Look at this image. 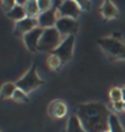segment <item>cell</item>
Returning a JSON list of instances; mask_svg holds the SVG:
<instances>
[{"label": "cell", "mask_w": 125, "mask_h": 132, "mask_svg": "<svg viewBox=\"0 0 125 132\" xmlns=\"http://www.w3.org/2000/svg\"><path fill=\"white\" fill-rule=\"evenodd\" d=\"M76 114L87 132L109 131V118L111 111L102 102L92 101L79 105Z\"/></svg>", "instance_id": "cell-1"}, {"label": "cell", "mask_w": 125, "mask_h": 132, "mask_svg": "<svg viewBox=\"0 0 125 132\" xmlns=\"http://www.w3.org/2000/svg\"><path fill=\"white\" fill-rule=\"evenodd\" d=\"M7 16L13 21L18 22L20 20H22L24 18H26V12H25V9H24L23 6H20V5H15L14 8L7 12Z\"/></svg>", "instance_id": "cell-14"}, {"label": "cell", "mask_w": 125, "mask_h": 132, "mask_svg": "<svg viewBox=\"0 0 125 132\" xmlns=\"http://www.w3.org/2000/svg\"><path fill=\"white\" fill-rule=\"evenodd\" d=\"M46 63H47L48 68L52 69V71H56V69L60 68V66L62 65L61 60L56 54H54V53H51V54L48 55Z\"/></svg>", "instance_id": "cell-18"}, {"label": "cell", "mask_w": 125, "mask_h": 132, "mask_svg": "<svg viewBox=\"0 0 125 132\" xmlns=\"http://www.w3.org/2000/svg\"><path fill=\"white\" fill-rule=\"evenodd\" d=\"M43 84H44V81L39 77L35 64H33L31 67L29 68V71L15 81L16 87L20 88L21 90H23V92L26 94H30L33 90L37 89Z\"/></svg>", "instance_id": "cell-4"}, {"label": "cell", "mask_w": 125, "mask_h": 132, "mask_svg": "<svg viewBox=\"0 0 125 132\" xmlns=\"http://www.w3.org/2000/svg\"><path fill=\"white\" fill-rule=\"evenodd\" d=\"M109 131L110 132H125L123 125L121 123L119 117L115 113L110 114L109 118Z\"/></svg>", "instance_id": "cell-17"}, {"label": "cell", "mask_w": 125, "mask_h": 132, "mask_svg": "<svg viewBox=\"0 0 125 132\" xmlns=\"http://www.w3.org/2000/svg\"><path fill=\"white\" fill-rule=\"evenodd\" d=\"M112 108H113L115 112H122V111H124V100L112 102Z\"/></svg>", "instance_id": "cell-24"}, {"label": "cell", "mask_w": 125, "mask_h": 132, "mask_svg": "<svg viewBox=\"0 0 125 132\" xmlns=\"http://www.w3.org/2000/svg\"><path fill=\"white\" fill-rule=\"evenodd\" d=\"M23 7L25 9L26 16L29 18H37L41 13L39 5H37V0H29Z\"/></svg>", "instance_id": "cell-15"}, {"label": "cell", "mask_w": 125, "mask_h": 132, "mask_svg": "<svg viewBox=\"0 0 125 132\" xmlns=\"http://www.w3.org/2000/svg\"><path fill=\"white\" fill-rule=\"evenodd\" d=\"M16 85L15 82H5L1 88H0V97L3 98V99H9V98H12L13 96L14 92L16 90Z\"/></svg>", "instance_id": "cell-16"}, {"label": "cell", "mask_w": 125, "mask_h": 132, "mask_svg": "<svg viewBox=\"0 0 125 132\" xmlns=\"http://www.w3.org/2000/svg\"><path fill=\"white\" fill-rule=\"evenodd\" d=\"M0 132H1V131H0Z\"/></svg>", "instance_id": "cell-29"}, {"label": "cell", "mask_w": 125, "mask_h": 132, "mask_svg": "<svg viewBox=\"0 0 125 132\" xmlns=\"http://www.w3.org/2000/svg\"><path fill=\"white\" fill-rule=\"evenodd\" d=\"M67 106L61 100H54L48 105V114L53 118L60 119L67 114Z\"/></svg>", "instance_id": "cell-12"}, {"label": "cell", "mask_w": 125, "mask_h": 132, "mask_svg": "<svg viewBox=\"0 0 125 132\" xmlns=\"http://www.w3.org/2000/svg\"><path fill=\"white\" fill-rule=\"evenodd\" d=\"M74 48H75V35H68L62 39L61 43L53 53L56 54L61 60L62 64L72 61L74 57Z\"/></svg>", "instance_id": "cell-5"}, {"label": "cell", "mask_w": 125, "mask_h": 132, "mask_svg": "<svg viewBox=\"0 0 125 132\" xmlns=\"http://www.w3.org/2000/svg\"><path fill=\"white\" fill-rule=\"evenodd\" d=\"M81 9L74 0H62L61 5L57 8V16L58 19L66 16V18L76 19L80 15Z\"/></svg>", "instance_id": "cell-7"}, {"label": "cell", "mask_w": 125, "mask_h": 132, "mask_svg": "<svg viewBox=\"0 0 125 132\" xmlns=\"http://www.w3.org/2000/svg\"><path fill=\"white\" fill-rule=\"evenodd\" d=\"M55 28L60 33V35L62 38H66L68 35L76 34L79 29V23L76 19L62 16V18H59L57 20Z\"/></svg>", "instance_id": "cell-6"}, {"label": "cell", "mask_w": 125, "mask_h": 132, "mask_svg": "<svg viewBox=\"0 0 125 132\" xmlns=\"http://www.w3.org/2000/svg\"><path fill=\"white\" fill-rule=\"evenodd\" d=\"M78 5V7L81 9V11H89L91 8V1L90 0H74Z\"/></svg>", "instance_id": "cell-22"}, {"label": "cell", "mask_w": 125, "mask_h": 132, "mask_svg": "<svg viewBox=\"0 0 125 132\" xmlns=\"http://www.w3.org/2000/svg\"><path fill=\"white\" fill-rule=\"evenodd\" d=\"M16 1V5H20V6H24L25 3L29 1V0H15Z\"/></svg>", "instance_id": "cell-25"}, {"label": "cell", "mask_w": 125, "mask_h": 132, "mask_svg": "<svg viewBox=\"0 0 125 132\" xmlns=\"http://www.w3.org/2000/svg\"><path fill=\"white\" fill-rule=\"evenodd\" d=\"M12 99H13L14 101H18V102H28L29 101L28 94L24 93L23 90H21L20 88H16L13 96H12Z\"/></svg>", "instance_id": "cell-20"}, {"label": "cell", "mask_w": 125, "mask_h": 132, "mask_svg": "<svg viewBox=\"0 0 125 132\" xmlns=\"http://www.w3.org/2000/svg\"><path fill=\"white\" fill-rule=\"evenodd\" d=\"M98 44L111 61H125V42L122 34L114 32L111 36L100 38Z\"/></svg>", "instance_id": "cell-2"}, {"label": "cell", "mask_w": 125, "mask_h": 132, "mask_svg": "<svg viewBox=\"0 0 125 132\" xmlns=\"http://www.w3.org/2000/svg\"><path fill=\"white\" fill-rule=\"evenodd\" d=\"M43 31H44V29L37 27L35 29H33V30L29 31L22 36L23 43L29 52H31V53L37 52V46H39V42H40L42 34H43Z\"/></svg>", "instance_id": "cell-8"}, {"label": "cell", "mask_w": 125, "mask_h": 132, "mask_svg": "<svg viewBox=\"0 0 125 132\" xmlns=\"http://www.w3.org/2000/svg\"><path fill=\"white\" fill-rule=\"evenodd\" d=\"M66 132H87L85 129H83L81 122L79 120L78 116L76 113H74L69 117Z\"/></svg>", "instance_id": "cell-13"}, {"label": "cell", "mask_w": 125, "mask_h": 132, "mask_svg": "<svg viewBox=\"0 0 125 132\" xmlns=\"http://www.w3.org/2000/svg\"><path fill=\"white\" fill-rule=\"evenodd\" d=\"M37 5H39L40 11L45 12L54 8V1L53 0H37Z\"/></svg>", "instance_id": "cell-21"}, {"label": "cell", "mask_w": 125, "mask_h": 132, "mask_svg": "<svg viewBox=\"0 0 125 132\" xmlns=\"http://www.w3.org/2000/svg\"><path fill=\"white\" fill-rule=\"evenodd\" d=\"M122 96H123V100L125 101V86L122 87Z\"/></svg>", "instance_id": "cell-26"}, {"label": "cell", "mask_w": 125, "mask_h": 132, "mask_svg": "<svg viewBox=\"0 0 125 132\" xmlns=\"http://www.w3.org/2000/svg\"><path fill=\"white\" fill-rule=\"evenodd\" d=\"M124 111H125V101H124Z\"/></svg>", "instance_id": "cell-27"}, {"label": "cell", "mask_w": 125, "mask_h": 132, "mask_svg": "<svg viewBox=\"0 0 125 132\" xmlns=\"http://www.w3.org/2000/svg\"><path fill=\"white\" fill-rule=\"evenodd\" d=\"M109 97H110V100L112 102L119 101V100H123L122 88H120V87H112L110 89V92H109Z\"/></svg>", "instance_id": "cell-19"}, {"label": "cell", "mask_w": 125, "mask_h": 132, "mask_svg": "<svg viewBox=\"0 0 125 132\" xmlns=\"http://www.w3.org/2000/svg\"><path fill=\"white\" fill-rule=\"evenodd\" d=\"M58 20L57 16V9L53 8V9L45 11V12H41L37 16V22H39V27L42 29H49V28H54L56 26V22Z\"/></svg>", "instance_id": "cell-9"}, {"label": "cell", "mask_w": 125, "mask_h": 132, "mask_svg": "<svg viewBox=\"0 0 125 132\" xmlns=\"http://www.w3.org/2000/svg\"><path fill=\"white\" fill-rule=\"evenodd\" d=\"M62 39L64 38L60 35V33L58 32V30L55 27L45 29L43 31V34H42L41 39H40L37 51L44 52V53H49V54H51V53H53L58 47V45L61 43Z\"/></svg>", "instance_id": "cell-3"}, {"label": "cell", "mask_w": 125, "mask_h": 132, "mask_svg": "<svg viewBox=\"0 0 125 132\" xmlns=\"http://www.w3.org/2000/svg\"><path fill=\"white\" fill-rule=\"evenodd\" d=\"M100 13H101L104 20L109 21V20H113L118 18L119 9L112 0H104L101 8H100Z\"/></svg>", "instance_id": "cell-11"}, {"label": "cell", "mask_w": 125, "mask_h": 132, "mask_svg": "<svg viewBox=\"0 0 125 132\" xmlns=\"http://www.w3.org/2000/svg\"><path fill=\"white\" fill-rule=\"evenodd\" d=\"M106 132H110V131H106Z\"/></svg>", "instance_id": "cell-28"}, {"label": "cell", "mask_w": 125, "mask_h": 132, "mask_svg": "<svg viewBox=\"0 0 125 132\" xmlns=\"http://www.w3.org/2000/svg\"><path fill=\"white\" fill-rule=\"evenodd\" d=\"M16 5V1L15 0H1V6H2V9L7 12H9L12 8H14Z\"/></svg>", "instance_id": "cell-23"}, {"label": "cell", "mask_w": 125, "mask_h": 132, "mask_svg": "<svg viewBox=\"0 0 125 132\" xmlns=\"http://www.w3.org/2000/svg\"><path fill=\"white\" fill-rule=\"evenodd\" d=\"M39 27V22H37V18H24L22 20H20V21L15 22L14 24V34L16 36H22L28 33L29 31L33 30V29H35Z\"/></svg>", "instance_id": "cell-10"}]
</instances>
